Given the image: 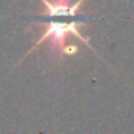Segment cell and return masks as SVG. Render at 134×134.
I'll return each instance as SVG.
<instances>
[{
	"mask_svg": "<svg viewBox=\"0 0 134 134\" xmlns=\"http://www.w3.org/2000/svg\"><path fill=\"white\" fill-rule=\"evenodd\" d=\"M85 0H41L43 10L40 11V16L46 18H71L74 21H82L85 18L79 16L82 5Z\"/></svg>",
	"mask_w": 134,
	"mask_h": 134,
	"instance_id": "2",
	"label": "cell"
},
{
	"mask_svg": "<svg viewBox=\"0 0 134 134\" xmlns=\"http://www.w3.org/2000/svg\"><path fill=\"white\" fill-rule=\"evenodd\" d=\"M87 19H82V21H70V22H63V21H47V22H40L41 25H44L40 38L35 41V44L27 51L25 57L29 54H32L35 49H38L41 44H44L46 41L49 43V47L52 52H55L58 57H63V55H70V54H74L77 49L76 46L73 44H68V38H77L81 40L90 51H93L96 54V51L93 49V46L90 44L88 38L84 36V33L81 32V25L85 24Z\"/></svg>",
	"mask_w": 134,
	"mask_h": 134,
	"instance_id": "1",
	"label": "cell"
}]
</instances>
